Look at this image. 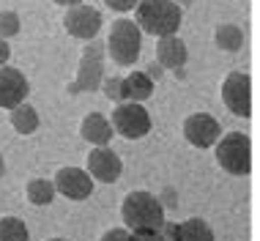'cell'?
Segmentation results:
<instances>
[{"instance_id":"f546056e","label":"cell","mask_w":260,"mask_h":241,"mask_svg":"<svg viewBox=\"0 0 260 241\" xmlns=\"http://www.w3.org/2000/svg\"><path fill=\"white\" fill-rule=\"evenodd\" d=\"M52 3H58V6H66V9H72V6H80L82 0H52Z\"/></svg>"},{"instance_id":"ac0fdd59","label":"cell","mask_w":260,"mask_h":241,"mask_svg":"<svg viewBox=\"0 0 260 241\" xmlns=\"http://www.w3.org/2000/svg\"><path fill=\"white\" fill-rule=\"evenodd\" d=\"M55 184L50 178H33V181H27V187H25V197H27V203H33V205H50L55 200Z\"/></svg>"},{"instance_id":"7402d4cb","label":"cell","mask_w":260,"mask_h":241,"mask_svg":"<svg viewBox=\"0 0 260 241\" xmlns=\"http://www.w3.org/2000/svg\"><path fill=\"white\" fill-rule=\"evenodd\" d=\"M19 14L17 11H0V39H11L19 33Z\"/></svg>"},{"instance_id":"8fae6325","label":"cell","mask_w":260,"mask_h":241,"mask_svg":"<svg viewBox=\"0 0 260 241\" xmlns=\"http://www.w3.org/2000/svg\"><path fill=\"white\" fill-rule=\"evenodd\" d=\"M123 173V162L112 148L107 145H99L88 154V175L93 181H102V184H115Z\"/></svg>"},{"instance_id":"4316f807","label":"cell","mask_w":260,"mask_h":241,"mask_svg":"<svg viewBox=\"0 0 260 241\" xmlns=\"http://www.w3.org/2000/svg\"><path fill=\"white\" fill-rule=\"evenodd\" d=\"M145 74H148V77H151V80H153V82H156V80H161V74H165V69H161V66H159V63H156V61H153V63H148V72H145Z\"/></svg>"},{"instance_id":"44dd1931","label":"cell","mask_w":260,"mask_h":241,"mask_svg":"<svg viewBox=\"0 0 260 241\" xmlns=\"http://www.w3.org/2000/svg\"><path fill=\"white\" fill-rule=\"evenodd\" d=\"M99 88L104 91V96H107L110 102H115V104L126 102L123 99V77H107V80H102Z\"/></svg>"},{"instance_id":"83f0119b","label":"cell","mask_w":260,"mask_h":241,"mask_svg":"<svg viewBox=\"0 0 260 241\" xmlns=\"http://www.w3.org/2000/svg\"><path fill=\"white\" fill-rule=\"evenodd\" d=\"M9 58H11V47L6 44V39H0V66H6Z\"/></svg>"},{"instance_id":"5b68a950","label":"cell","mask_w":260,"mask_h":241,"mask_svg":"<svg viewBox=\"0 0 260 241\" xmlns=\"http://www.w3.org/2000/svg\"><path fill=\"white\" fill-rule=\"evenodd\" d=\"M112 132L126 140H140L151 132V115L140 102H121L112 110Z\"/></svg>"},{"instance_id":"52a82bcc","label":"cell","mask_w":260,"mask_h":241,"mask_svg":"<svg viewBox=\"0 0 260 241\" xmlns=\"http://www.w3.org/2000/svg\"><path fill=\"white\" fill-rule=\"evenodd\" d=\"M222 102L233 115L238 118H249L252 115V82L247 74L233 72L224 77L222 82Z\"/></svg>"},{"instance_id":"3957f363","label":"cell","mask_w":260,"mask_h":241,"mask_svg":"<svg viewBox=\"0 0 260 241\" xmlns=\"http://www.w3.org/2000/svg\"><path fill=\"white\" fill-rule=\"evenodd\" d=\"M107 52L118 66H135L140 52H143V31L135 19H118L110 27Z\"/></svg>"},{"instance_id":"4dcf8cb0","label":"cell","mask_w":260,"mask_h":241,"mask_svg":"<svg viewBox=\"0 0 260 241\" xmlns=\"http://www.w3.org/2000/svg\"><path fill=\"white\" fill-rule=\"evenodd\" d=\"M6 175V159H3V154H0V178Z\"/></svg>"},{"instance_id":"d6986e66","label":"cell","mask_w":260,"mask_h":241,"mask_svg":"<svg viewBox=\"0 0 260 241\" xmlns=\"http://www.w3.org/2000/svg\"><path fill=\"white\" fill-rule=\"evenodd\" d=\"M214 39H216V47L224 49V52H238L244 44V31L238 25H230V22H224L216 27V33H214Z\"/></svg>"},{"instance_id":"ffe728a7","label":"cell","mask_w":260,"mask_h":241,"mask_svg":"<svg viewBox=\"0 0 260 241\" xmlns=\"http://www.w3.org/2000/svg\"><path fill=\"white\" fill-rule=\"evenodd\" d=\"M0 241H27V225L19 217L0 219Z\"/></svg>"},{"instance_id":"484cf974","label":"cell","mask_w":260,"mask_h":241,"mask_svg":"<svg viewBox=\"0 0 260 241\" xmlns=\"http://www.w3.org/2000/svg\"><path fill=\"white\" fill-rule=\"evenodd\" d=\"M159 233L165 241H178V222H167L165 219V225L159 228Z\"/></svg>"},{"instance_id":"4fadbf2b","label":"cell","mask_w":260,"mask_h":241,"mask_svg":"<svg viewBox=\"0 0 260 241\" xmlns=\"http://www.w3.org/2000/svg\"><path fill=\"white\" fill-rule=\"evenodd\" d=\"M189 61V49L184 44V39H178V33L175 36H165L159 39L156 44V63L161 69H184Z\"/></svg>"},{"instance_id":"603a6c76","label":"cell","mask_w":260,"mask_h":241,"mask_svg":"<svg viewBox=\"0 0 260 241\" xmlns=\"http://www.w3.org/2000/svg\"><path fill=\"white\" fill-rule=\"evenodd\" d=\"M132 241H165L159 230H151V228H137L132 230Z\"/></svg>"},{"instance_id":"7a4b0ae2","label":"cell","mask_w":260,"mask_h":241,"mask_svg":"<svg viewBox=\"0 0 260 241\" xmlns=\"http://www.w3.org/2000/svg\"><path fill=\"white\" fill-rule=\"evenodd\" d=\"M121 219L129 230H137V228L159 230L165 225V205L159 203L156 195L145 192V189H137V192H129L123 197Z\"/></svg>"},{"instance_id":"2e32d148","label":"cell","mask_w":260,"mask_h":241,"mask_svg":"<svg viewBox=\"0 0 260 241\" xmlns=\"http://www.w3.org/2000/svg\"><path fill=\"white\" fill-rule=\"evenodd\" d=\"M11 126H14V132H19V134H33L39 129V112H36V107H30L27 102L11 107Z\"/></svg>"},{"instance_id":"1f68e13d","label":"cell","mask_w":260,"mask_h":241,"mask_svg":"<svg viewBox=\"0 0 260 241\" xmlns=\"http://www.w3.org/2000/svg\"><path fill=\"white\" fill-rule=\"evenodd\" d=\"M50 241H69V238H50Z\"/></svg>"},{"instance_id":"8992f818","label":"cell","mask_w":260,"mask_h":241,"mask_svg":"<svg viewBox=\"0 0 260 241\" xmlns=\"http://www.w3.org/2000/svg\"><path fill=\"white\" fill-rule=\"evenodd\" d=\"M104 80V47L102 44H88L82 49L80 58V72H77V80L69 85L72 94H82V91H96Z\"/></svg>"},{"instance_id":"f1b7e54d","label":"cell","mask_w":260,"mask_h":241,"mask_svg":"<svg viewBox=\"0 0 260 241\" xmlns=\"http://www.w3.org/2000/svg\"><path fill=\"white\" fill-rule=\"evenodd\" d=\"M159 203L161 205H170V208H173V205H175V192H173V189H165V200L159 197Z\"/></svg>"},{"instance_id":"9a60e30c","label":"cell","mask_w":260,"mask_h":241,"mask_svg":"<svg viewBox=\"0 0 260 241\" xmlns=\"http://www.w3.org/2000/svg\"><path fill=\"white\" fill-rule=\"evenodd\" d=\"M153 94V80L145 72H132L129 77H123V99L126 102H140L151 99Z\"/></svg>"},{"instance_id":"7c38bea8","label":"cell","mask_w":260,"mask_h":241,"mask_svg":"<svg viewBox=\"0 0 260 241\" xmlns=\"http://www.w3.org/2000/svg\"><path fill=\"white\" fill-rule=\"evenodd\" d=\"M27 77L14 66H0V107L11 110L27 99Z\"/></svg>"},{"instance_id":"277c9868","label":"cell","mask_w":260,"mask_h":241,"mask_svg":"<svg viewBox=\"0 0 260 241\" xmlns=\"http://www.w3.org/2000/svg\"><path fill=\"white\" fill-rule=\"evenodd\" d=\"M219 167L228 175H249L252 170V143L244 132H228L214 143Z\"/></svg>"},{"instance_id":"6da1fadb","label":"cell","mask_w":260,"mask_h":241,"mask_svg":"<svg viewBox=\"0 0 260 241\" xmlns=\"http://www.w3.org/2000/svg\"><path fill=\"white\" fill-rule=\"evenodd\" d=\"M137 9V27L148 36L165 39V36H175L184 19V9L175 0H140L135 6Z\"/></svg>"},{"instance_id":"cb8c5ba5","label":"cell","mask_w":260,"mask_h":241,"mask_svg":"<svg viewBox=\"0 0 260 241\" xmlns=\"http://www.w3.org/2000/svg\"><path fill=\"white\" fill-rule=\"evenodd\" d=\"M102 241H132V230L129 228H110L102 236Z\"/></svg>"},{"instance_id":"9c48e42d","label":"cell","mask_w":260,"mask_h":241,"mask_svg":"<svg viewBox=\"0 0 260 241\" xmlns=\"http://www.w3.org/2000/svg\"><path fill=\"white\" fill-rule=\"evenodd\" d=\"M52 184H55V192L69 197V200H88L90 192H93V178L82 167H60L55 173Z\"/></svg>"},{"instance_id":"d4e9b609","label":"cell","mask_w":260,"mask_h":241,"mask_svg":"<svg viewBox=\"0 0 260 241\" xmlns=\"http://www.w3.org/2000/svg\"><path fill=\"white\" fill-rule=\"evenodd\" d=\"M104 3H107L112 11H118V14H126V11H132V9H135V6L140 3V0H104Z\"/></svg>"},{"instance_id":"30bf717a","label":"cell","mask_w":260,"mask_h":241,"mask_svg":"<svg viewBox=\"0 0 260 241\" xmlns=\"http://www.w3.org/2000/svg\"><path fill=\"white\" fill-rule=\"evenodd\" d=\"M184 137L194 148H211L222 137V126L208 112H194V115H189L184 120Z\"/></svg>"},{"instance_id":"ba28073f","label":"cell","mask_w":260,"mask_h":241,"mask_svg":"<svg viewBox=\"0 0 260 241\" xmlns=\"http://www.w3.org/2000/svg\"><path fill=\"white\" fill-rule=\"evenodd\" d=\"M63 27H66L69 36L90 41L96 39V33L102 31V14L93 9V6H72L63 17Z\"/></svg>"},{"instance_id":"e0dca14e","label":"cell","mask_w":260,"mask_h":241,"mask_svg":"<svg viewBox=\"0 0 260 241\" xmlns=\"http://www.w3.org/2000/svg\"><path fill=\"white\" fill-rule=\"evenodd\" d=\"M178 241H214V230L206 219L192 217L178 222Z\"/></svg>"},{"instance_id":"5bb4252c","label":"cell","mask_w":260,"mask_h":241,"mask_svg":"<svg viewBox=\"0 0 260 241\" xmlns=\"http://www.w3.org/2000/svg\"><path fill=\"white\" fill-rule=\"evenodd\" d=\"M80 134H82V140H88L93 148H99V145H110V140L115 132H112V124L102 115V112H90V115L82 118Z\"/></svg>"}]
</instances>
